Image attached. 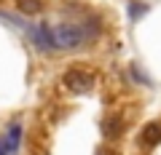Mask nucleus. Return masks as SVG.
<instances>
[{
    "label": "nucleus",
    "mask_w": 161,
    "mask_h": 155,
    "mask_svg": "<svg viewBox=\"0 0 161 155\" xmlns=\"http://www.w3.org/2000/svg\"><path fill=\"white\" fill-rule=\"evenodd\" d=\"M19 137H22V126H19V123H14V126L8 128V139H6V147L11 150V152L19 147Z\"/></svg>",
    "instance_id": "nucleus-6"
},
{
    "label": "nucleus",
    "mask_w": 161,
    "mask_h": 155,
    "mask_svg": "<svg viewBox=\"0 0 161 155\" xmlns=\"http://www.w3.org/2000/svg\"><path fill=\"white\" fill-rule=\"evenodd\" d=\"M102 131H105V137L113 139V137H118V134L124 131V126H121L118 118H105V121H102Z\"/></svg>",
    "instance_id": "nucleus-4"
},
{
    "label": "nucleus",
    "mask_w": 161,
    "mask_h": 155,
    "mask_svg": "<svg viewBox=\"0 0 161 155\" xmlns=\"http://www.w3.org/2000/svg\"><path fill=\"white\" fill-rule=\"evenodd\" d=\"M142 11H145V6H137V3H132V19L142 16Z\"/></svg>",
    "instance_id": "nucleus-7"
},
{
    "label": "nucleus",
    "mask_w": 161,
    "mask_h": 155,
    "mask_svg": "<svg viewBox=\"0 0 161 155\" xmlns=\"http://www.w3.org/2000/svg\"><path fill=\"white\" fill-rule=\"evenodd\" d=\"M142 142L148 144V147H156V144L161 142V121H153V123H148V126L142 128Z\"/></svg>",
    "instance_id": "nucleus-3"
},
{
    "label": "nucleus",
    "mask_w": 161,
    "mask_h": 155,
    "mask_svg": "<svg viewBox=\"0 0 161 155\" xmlns=\"http://www.w3.org/2000/svg\"><path fill=\"white\" fill-rule=\"evenodd\" d=\"M16 6H19V11H22V13L32 16V13H40L43 3H40V0H16Z\"/></svg>",
    "instance_id": "nucleus-5"
},
{
    "label": "nucleus",
    "mask_w": 161,
    "mask_h": 155,
    "mask_svg": "<svg viewBox=\"0 0 161 155\" xmlns=\"http://www.w3.org/2000/svg\"><path fill=\"white\" fill-rule=\"evenodd\" d=\"M94 80H97V75L86 67H70L67 72L62 75V83L70 88L73 94H86L94 88Z\"/></svg>",
    "instance_id": "nucleus-2"
},
{
    "label": "nucleus",
    "mask_w": 161,
    "mask_h": 155,
    "mask_svg": "<svg viewBox=\"0 0 161 155\" xmlns=\"http://www.w3.org/2000/svg\"><path fill=\"white\" fill-rule=\"evenodd\" d=\"M0 155H8V147H6V144H0Z\"/></svg>",
    "instance_id": "nucleus-9"
},
{
    "label": "nucleus",
    "mask_w": 161,
    "mask_h": 155,
    "mask_svg": "<svg viewBox=\"0 0 161 155\" xmlns=\"http://www.w3.org/2000/svg\"><path fill=\"white\" fill-rule=\"evenodd\" d=\"M97 155H118V152H115V150H108V147H99Z\"/></svg>",
    "instance_id": "nucleus-8"
},
{
    "label": "nucleus",
    "mask_w": 161,
    "mask_h": 155,
    "mask_svg": "<svg viewBox=\"0 0 161 155\" xmlns=\"http://www.w3.org/2000/svg\"><path fill=\"white\" fill-rule=\"evenodd\" d=\"M54 29V43L57 48H64V51H73V48H83L86 43H92L99 32V24L94 19H83V22H64L57 24Z\"/></svg>",
    "instance_id": "nucleus-1"
}]
</instances>
